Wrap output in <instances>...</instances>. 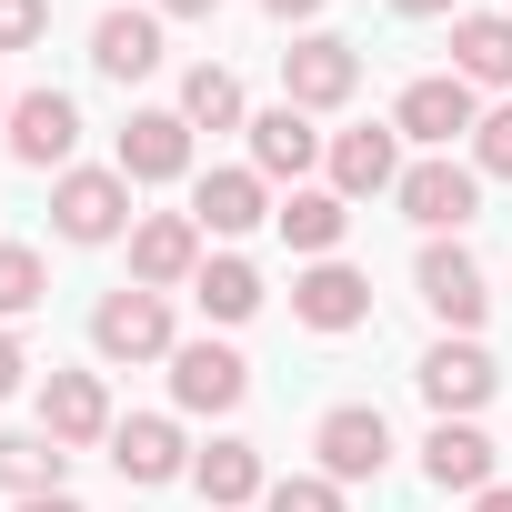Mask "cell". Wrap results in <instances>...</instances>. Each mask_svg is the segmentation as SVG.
Segmentation results:
<instances>
[{"mask_svg":"<svg viewBox=\"0 0 512 512\" xmlns=\"http://www.w3.org/2000/svg\"><path fill=\"white\" fill-rule=\"evenodd\" d=\"M61 462H71L61 442H31V432H0V482H11L21 502H31V492H61Z\"/></svg>","mask_w":512,"mask_h":512,"instance_id":"cb8c5ba5","label":"cell"},{"mask_svg":"<svg viewBox=\"0 0 512 512\" xmlns=\"http://www.w3.org/2000/svg\"><path fill=\"white\" fill-rule=\"evenodd\" d=\"M51 31V0H0V51H31Z\"/></svg>","mask_w":512,"mask_h":512,"instance_id":"f546056e","label":"cell"},{"mask_svg":"<svg viewBox=\"0 0 512 512\" xmlns=\"http://www.w3.org/2000/svg\"><path fill=\"white\" fill-rule=\"evenodd\" d=\"M21 372H31V362H21V342H11V332H0V402H11V392H21Z\"/></svg>","mask_w":512,"mask_h":512,"instance_id":"4dcf8cb0","label":"cell"},{"mask_svg":"<svg viewBox=\"0 0 512 512\" xmlns=\"http://www.w3.org/2000/svg\"><path fill=\"white\" fill-rule=\"evenodd\" d=\"M342 221H352V211H342V191H292L282 241H292V251H332V241H342Z\"/></svg>","mask_w":512,"mask_h":512,"instance_id":"484cf974","label":"cell"},{"mask_svg":"<svg viewBox=\"0 0 512 512\" xmlns=\"http://www.w3.org/2000/svg\"><path fill=\"white\" fill-rule=\"evenodd\" d=\"M472 171L482 181H512V111H482L472 121Z\"/></svg>","mask_w":512,"mask_h":512,"instance_id":"f1b7e54d","label":"cell"},{"mask_svg":"<svg viewBox=\"0 0 512 512\" xmlns=\"http://www.w3.org/2000/svg\"><path fill=\"white\" fill-rule=\"evenodd\" d=\"M322 161V131H312V111H262V121H251V171H262V181H302Z\"/></svg>","mask_w":512,"mask_h":512,"instance_id":"5bb4252c","label":"cell"},{"mask_svg":"<svg viewBox=\"0 0 512 512\" xmlns=\"http://www.w3.org/2000/svg\"><path fill=\"white\" fill-rule=\"evenodd\" d=\"M332 191H342V201H362V191H402V151H392V131H342V141H332Z\"/></svg>","mask_w":512,"mask_h":512,"instance_id":"2e32d148","label":"cell"},{"mask_svg":"<svg viewBox=\"0 0 512 512\" xmlns=\"http://www.w3.org/2000/svg\"><path fill=\"white\" fill-rule=\"evenodd\" d=\"M191 171V121L181 111H131L121 121V181H181Z\"/></svg>","mask_w":512,"mask_h":512,"instance_id":"ba28073f","label":"cell"},{"mask_svg":"<svg viewBox=\"0 0 512 512\" xmlns=\"http://www.w3.org/2000/svg\"><path fill=\"white\" fill-rule=\"evenodd\" d=\"M91 61H101L111 81H141V71H161V21H151V11H111V21L91 31Z\"/></svg>","mask_w":512,"mask_h":512,"instance_id":"ac0fdd59","label":"cell"},{"mask_svg":"<svg viewBox=\"0 0 512 512\" xmlns=\"http://www.w3.org/2000/svg\"><path fill=\"white\" fill-rule=\"evenodd\" d=\"M262 11H272V21H312V11H322V0H262Z\"/></svg>","mask_w":512,"mask_h":512,"instance_id":"d6a6232c","label":"cell"},{"mask_svg":"<svg viewBox=\"0 0 512 512\" xmlns=\"http://www.w3.org/2000/svg\"><path fill=\"white\" fill-rule=\"evenodd\" d=\"M492 382H502V372H492L472 342H442V352L422 362V402H432L442 422H452V412H482V402H492Z\"/></svg>","mask_w":512,"mask_h":512,"instance_id":"9a60e30c","label":"cell"},{"mask_svg":"<svg viewBox=\"0 0 512 512\" xmlns=\"http://www.w3.org/2000/svg\"><path fill=\"white\" fill-rule=\"evenodd\" d=\"M21 512H81V502H71V492H31Z\"/></svg>","mask_w":512,"mask_h":512,"instance_id":"836d02e7","label":"cell"},{"mask_svg":"<svg viewBox=\"0 0 512 512\" xmlns=\"http://www.w3.org/2000/svg\"><path fill=\"white\" fill-rule=\"evenodd\" d=\"M251 492H262V452H251V442H211L201 452V502L211 512H241Z\"/></svg>","mask_w":512,"mask_h":512,"instance_id":"7402d4cb","label":"cell"},{"mask_svg":"<svg viewBox=\"0 0 512 512\" xmlns=\"http://www.w3.org/2000/svg\"><path fill=\"white\" fill-rule=\"evenodd\" d=\"M292 312H302L312 332H352V322L372 312V282H362L352 262H312V272L292 282Z\"/></svg>","mask_w":512,"mask_h":512,"instance_id":"4fadbf2b","label":"cell"},{"mask_svg":"<svg viewBox=\"0 0 512 512\" xmlns=\"http://www.w3.org/2000/svg\"><path fill=\"white\" fill-rule=\"evenodd\" d=\"M111 462H121L131 482H171V472H181V432L151 422V412H141V422H111Z\"/></svg>","mask_w":512,"mask_h":512,"instance_id":"44dd1931","label":"cell"},{"mask_svg":"<svg viewBox=\"0 0 512 512\" xmlns=\"http://www.w3.org/2000/svg\"><path fill=\"white\" fill-rule=\"evenodd\" d=\"M51 221H61V241H111V231L131 221V181H121V171H61Z\"/></svg>","mask_w":512,"mask_h":512,"instance_id":"5b68a950","label":"cell"},{"mask_svg":"<svg viewBox=\"0 0 512 512\" xmlns=\"http://www.w3.org/2000/svg\"><path fill=\"white\" fill-rule=\"evenodd\" d=\"M282 91H292V111H332V101H352V91H362L352 41H332V31L292 41V51H282Z\"/></svg>","mask_w":512,"mask_h":512,"instance_id":"7a4b0ae2","label":"cell"},{"mask_svg":"<svg viewBox=\"0 0 512 512\" xmlns=\"http://www.w3.org/2000/svg\"><path fill=\"white\" fill-rule=\"evenodd\" d=\"M392 131H412V141H452V131H472V81L462 71H432V81H412L402 91V111H392Z\"/></svg>","mask_w":512,"mask_h":512,"instance_id":"7c38bea8","label":"cell"},{"mask_svg":"<svg viewBox=\"0 0 512 512\" xmlns=\"http://www.w3.org/2000/svg\"><path fill=\"white\" fill-rule=\"evenodd\" d=\"M272 512H342V482L332 472H282L272 482Z\"/></svg>","mask_w":512,"mask_h":512,"instance_id":"83f0119b","label":"cell"},{"mask_svg":"<svg viewBox=\"0 0 512 512\" xmlns=\"http://www.w3.org/2000/svg\"><path fill=\"white\" fill-rule=\"evenodd\" d=\"M0 121H11V101H0Z\"/></svg>","mask_w":512,"mask_h":512,"instance_id":"8d00e7d4","label":"cell"},{"mask_svg":"<svg viewBox=\"0 0 512 512\" xmlns=\"http://www.w3.org/2000/svg\"><path fill=\"white\" fill-rule=\"evenodd\" d=\"M191 221H201V231H251V221H272L262 171H211V181L191 191Z\"/></svg>","mask_w":512,"mask_h":512,"instance_id":"d6986e66","label":"cell"},{"mask_svg":"<svg viewBox=\"0 0 512 512\" xmlns=\"http://www.w3.org/2000/svg\"><path fill=\"white\" fill-rule=\"evenodd\" d=\"M472 512H512V492H482V502H472Z\"/></svg>","mask_w":512,"mask_h":512,"instance_id":"d590c367","label":"cell"},{"mask_svg":"<svg viewBox=\"0 0 512 512\" xmlns=\"http://www.w3.org/2000/svg\"><path fill=\"white\" fill-rule=\"evenodd\" d=\"M201 312L211 322H251V312H262V272H251V262H231V251H221V262H201Z\"/></svg>","mask_w":512,"mask_h":512,"instance_id":"603a6c76","label":"cell"},{"mask_svg":"<svg viewBox=\"0 0 512 512\" xmlns=\"http://www.w3.org/2000/svg\"><path fill=\"white\" fill-rule=\"evenodd\" d=\"M41 302H51V272H41V251L0 241V322H21V312H41Z\"/></svg>","mask_w":512,"mask_h":512,"instance_id":"4316f807","label":"cell"},{"mask_svg":"<svg viewBox=\"0 0 512 512\" xmlns=\"http://www.w3.org/2000/svg\"><path fill=\"white\" fill-rule=\"evenodd\" d=\"M392 11H412V21H442V11H452V0H392Z\"/></svg>","mask_w":512,"mask_h":512,"instance_id":"e575fe53","label":"cell"},{"mask_svg":"<svg viewBox=\"0 0 512 512\" xmlns=\"http://www.w3.org/2000/svg\"><path fill=\"white\" fill-rule=\"evenodd\" d=\"M422 302H432L452 332H472V322L492 312V282H482V262H472V251L432 241V251H422Z\"/></svg>","mask_w":512,"mask_h":512,"instance_id":"9c48e42d","label":"cell"},{"mask_svg":"<svg viewBox=\"0 0 512 512\" xmlns=\"http://www.w3.org/2000/svg\"><path fill=\"white\" fill-rule=\"evenodd\" d=\"M452 71H462V81H512V11L452 21Z\"/></svg>","mask_w":512,"mask_h":512,"instance_id":"ffe728a7","label":"cell"},{"mask_svg":"<svg viewBox=\"0 0 512 512\" xmlns=\"http://www.w3.org/2000/svg\"><path fill=\"white\" fill-rule=\"evenodd\" d=\"M422 472H432L442 492H492V442H482L472 422H432V442H422Z\"/></svg>","mask_w":512,"mask_h":512,"instance_id":"e0dca14e","label":"cell"},{"mask_svg":"<svg viewBox=\"0 0 512 512\" xmlns=\"http://www.w3.org/2000/svg\"><path fill=\"white\" fill-rule=\"evenodd\" d=\"M131 282H141V292L201 282V221H191V211H161V221L131 231Z\"/></svg>","mask_w":512,"mask_h":512,"instance_id":"52a82bcc","label":"cell"},{"mask_svg":"<svg viewBox=\"0 0 512 512\" xmlns=\"http://www.w3.org/2000/svg\"><path fill=\"white\" fill-rule=\"evenodd\" d=\"M91 342H101V362H161L171 352V302L131 282V292H111L91 312Z\"/></svg>","mask_w":512,"mask_h":512,"instance_id":"6da1fadb","label":"cell"},{"mask_svg":"<svg viewBox=\"0 0 512 512\" xmlns=\"http://www.w3.org/2000/svg\"><path fill=\"white\" fill-rule=\"evenodd\" d=\"M181 121H191V131H231V121H241V81L201 61V71L181 81Z\"/></svg>","mask_w":512,"mask_h":512,"instance_id":"d4e9b609","label":"cell"},{"mask_svg":"<svg viewBox=\"0 0 512 512\" xmlns=\"http://www.w3.org/2000/svg\"><path fill=\"white\" fill-rule=\"evenodd\" d=\"M322 472L332 482H382V462H392V422L372 412V402H342V412H322Z\"/></svg>","mask_w":512,"mask_h":512,"instance_id":"3957f363","label":"cell"},{"mask_svg":"<svg viewBox=\"0 0 512 512\" xmlns=\"http://www.w3.org/2000/svg\"><path fill=\"white\" fill-rule=\"evenodd\" d=\"M161 11H171V21H211V11H221V0H161Z\"/></svg>","mask_w":512,"mask_h":512,"instance_id":"1f68e13d","label":"cell"},{"mask_svg":"<svg viewBox=\"0 0 512 512\" xmlns=\"http://www.w3.org/2000/svg\"><path fill=\"white\" fill-rule=\"evenodd\" d=\"M472 211H482V171H462V161H412V171H402V221L462 231Z\"/></svg>","mask_w":512,"mask_h":512,"instance_id":"277c9868","label":"cell"},{"mask_svg":"<svg viewBox=\"0 0 512 512\" xmlns=\"http://www.w3.org/2000/svg\"><path fill=\"white\" fill-rule=\"evenodd\" d=\"M241 392H251V362L231 342H181L171 352V402L181 412H231Z\"/></svg>","mask_w":512,"mask_h":512,"instance_id":"8992f818","label":"cell"},{"mask_svg":"<svg viewBox=\"0 0 512 512\" xmlns=\"http://www.w3.org/2000/svg\"><path fill=\"white\" fill-rule=\"evenodd\" d=\"M71 141H81V111H71V91H21V101H11V151H21L31 171L71 161Z\"/></svg>","mask_w":512,"mask_h":512,"instance_id":"30bf717a","label":"cell"},{"mask_svg":"<svg viewBox=\"0 0 512 512\" xmlns=\"http://www.w3.org/2000/svg\"><path fill=\"white\" fill-rule=\"evenodd\" d=\"M41 432H51V442H111V392H101V372H51V382H41Z\"/></svg>","mask_w":512,"mask_h":512,"instance_id":"8fae6325","label":"cell"}]
</instances>
